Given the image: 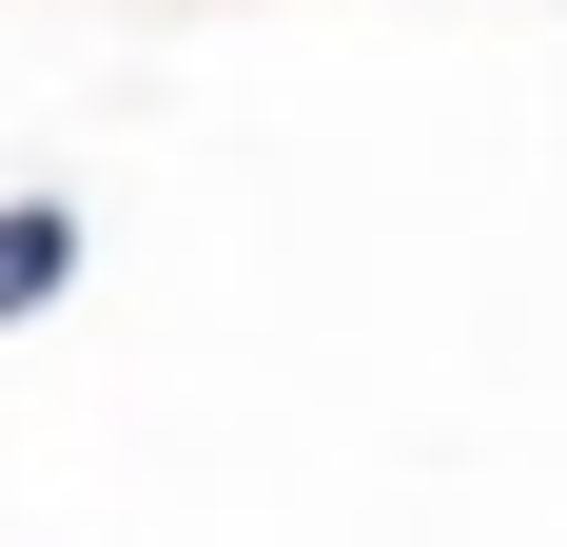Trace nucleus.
I'll list each match as a JSON object with an SVG mask.
<instances>
[{
  "instance_id": "f257e3e1",
  "label": "nucleus",
  "mask_w": 567,
  "mask_h": 547,
  "mask_svg": "<svg viewBox=\"0 0 567 547\" xmlns=\"http://www.w3.org/2000/svg\"><path fill=\"white\" fill-rule=\"evenodd\" d=\"M79 293V196H0V332Z\"/></svg>"
}]
</instances>
